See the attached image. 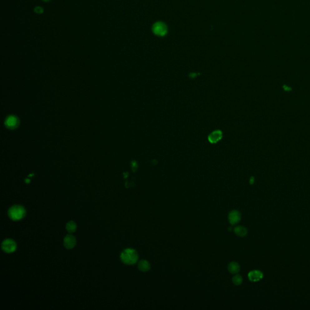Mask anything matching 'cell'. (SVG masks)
Listing matches in <instances>:
<instances>
[{
  "label": "cell",
  "mask_w": 310,
  "mask_h": 310,
  "mask_svg": "<svg viewBox=\"0 0 310 310\" xmlns=\"http://www.w3.org/2000/svg\"><path fill=\"white\" fill-rule=\"evenodd\" d=\"M152 31L155 35L158 37H164L167 34L168 29L167 26L164 22L158 21L153 24L152 27Z\"/></svg>",
  "instance_id": "3957f363"
},
{
  "label": "cell",
  "mask_w": 310,
  "mask_h": 310,
  "mask_svg": "<svg viewBox=\"0 0 310 310\" xmlns=\"http://www.w3.org/2000/svg\"><path fill=\"white\" fill-rule=\"evenodd\" d=\"M242 281H243V279H242V276L239 274L235 275L232 278V282L235 285H240V284L242 283Z\"/></svg>",
  "instance_id": "7c38bea8"
},
{
  "label": "cell",
  "mask_w": 310,
  "mask_h": 310,
  "mask_svg": "<svg viewBox=\"0 0 310 310\" xmlns=\"http://www.w3.org/2000/svg\"><path fill=\"white\" fill-rule=\"evenodd\" d=\"M121 260L125 265H134L138 260V254L137 251L132 248H127L123 250L121 254Z\"/></svg>",
  "instance_id": "6da1fadb"
},
{
  "label": "cell",
  "mask_w": 310,
  "mask_h": 310,
  "mask_svg": "<svg viewBox=\"0 0 310 310\" xmlns=\"http://www.w3.org/2000/svg\"><path fill=\"white\" fill-rule=\"evenodd\" d=\"M34 10L37 13H41L43 12V9L41 8V7H37Z\"/></svg>",
  "instance_id": "4fadbf2b"
},
{
  "label": "cell",
  "mask_w": 310,
  "mask_h": 310,
  "mask_svg": "<svg viewBox=\"0 0 310 310\" xmlns=\"http://www.w3.org/2000/svg\"><path fill=\"white\" fill-rule=\"evenodd\" d=\"M26 211L24 207L20 205H14L8 211V216L10 219L15 221L21 220L26 216Z\"/></svg>",
  "instance_id": "7a4b0ae2"
},
{
  "label": "cell",
  "mask_w": 310,
  "mask_h": 310,
  "mask_svg": "<svg viewBox=\"0 0 310 310\" xmlns=\"http://www.w3.org/2000/svg\"><path fill=\"white\" fill-rule=\"evenodd\" d=\"M42 1H49V0H42Z\"/></svg>",
  "instance_id": "5bb4252c"
},
{
  "label": "cell",
  "mask_w": 310,
  "mask_h": 310,
  "mask_svg": "<svg viewBox=\"0 0 310 310\" xmlns=\"http://www.w3.org/2000/svg\"><path fill=\"white\" fill-rule=\"evenodd\" d=\"M248 279L251 282L259 281L263 278V273L259 270H253L250 271L248 274Z\"/></svg>",
  "instance_id": "52a82bcc"
},
{
  "label": "cell",
  "mask_w": 310,
  "mask_h": 310,
  "mask_svg": "<svg viewBox=\"0 0 310 310\" xmlns=\"http://www.w3.org/2000/svg\"><path fill=\"white\" fill-rule=\"evenodd\" d=\"M17 248V243L15 240L7 239L3 240L1 244V249L6 253H12L15 251Z\"/></svg>",
  "instance_id": "277c9868"
},
{
  "label": "cell",
  "mask_w": 310,
  "mask_h": 310,
  "mask_svg": "<svg viewBox=\"0 0 310 310\" xmlns=\"http://www.w3.org/2000/svg\"><path fill=\"white\" fill-rule=\"evenodd\" d=\"M138 268L142 272H147L150 270L151 265L147 260H141L138 262Z\"/></svg>",
  "instance_id": "ba28073f"
},
{
  "label": "cell",
  "mask_w": 310,
  "mask_h": 310,
  "mask_svg": "<svg viewBox=\"0 0 310 310\" xmlns=\"http://www.w3.org/2000/svg\"><path fill=\"white\" fill-rule=\"evenodd\" d=\"M234 233L239 237H244L247 234V230L243 226H238L234 229Z\"/></svg>",
  "instance_id": "30bf717a"
},
{
  "label": "cell",
  "mask_w": 310,
  "mask_h": 310,
  "mask_svg": "<svg viewBox=\"0 0 310 310\" xmlns=\"http://www.w3.org/2000/svg\"><path fill=\"white\" fill-rule=\"evenodd\" d=\"M228 219L232 225L238 224L240 220V213L238 210H233L230 212Z\"/></svg>",
  "instance_id": "8992f818"
},
{
  "label": "cell",
  "mask_w": 310,
  "mask_h": 310,
  "mask_svg": "<svg viewBox=\"0 0 310 310\" xmlns=\"http://www.w3.org/2000/svg\"><path fill=\"white\" fill-rule=\"evenodd\" d=\"M76 243V238L74 236L71 234H67L65 236L63 240V244L66 248L67 249H72L75 247Z\"/></svg>",
  "instance_id": "5b68a950"
},
{
  "label": "cell",
  "mask_w": 310,
  "mask_h": 310,
  "mask_svg": "<svg viewBox=\"0 0 310 310\" xmlns=\"http://www.w3.org/2000/svg\"><path fill=\"white\" fill-rule=\"evenodd\" d=\"M228 270L231 274H236L240 271V265L235 262H232L228 265Z\"/></svg>",
  "instance_id": "9c48e42d"
},
{
  "label": "cell",
  "mask_w": 310,
  "mask_h": 310,
  "mask_svg": "<svg viewBox=\"0 0 310 310\" xmlns=\"http://www.w3.org/2000/svg\"><path fill=\"white\" fill-rule=\"evenodd\" d=\"M66 230L69 233H74L76 231V230L77 225H76V224L75 223V221L70 220V221L68 222L67 223L66 226Z\"/></svg>",
  "instance_id": "8fae6325"
}]
</instances>
